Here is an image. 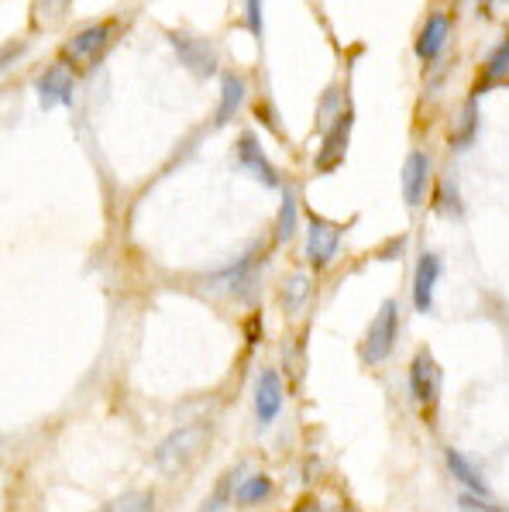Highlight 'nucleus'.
<instances>
[{
    "label": "nucleus",
    "mask_w": 509,
    "mask_h": 512,
    "mask_svg": "<svg viewBox=\"0 0 509 512\" xmlns=\"http://www.w3.org/2000/svg\"><path fill=\"white\" fill-rule=\"evenodd\" d=\"M396 334H399V306L396 299H386L375 313L372 327H368L365 341H362V358L368 365H382V361L393 354L396 348Z\"/></svg>",
    "instance_id": "f257e3e1"
},
{
    "label": "nucleus",
    "mask_w": 509,
    "mask_h": 512,
    "mask_svg": "<svg viewBox=\"0 0 509 512\" xmlns=\"http://www.w3.org/2000/svg\"><path fill=\"white\" fill-rule=\"evenodd\" d=\"M114 21H100V25H90L83 31H76L73 38L66 42V62L69 66H97L104 59L107 45H111V35H114Z\"/></svg>",
    "instance_id": "f03ea898"
},
{
    "label": "nucleus",
    "mask_w": 509,
    "mask_h": 512,
    "mask_svg": "<svg viewBox=\"0 0 509 512\" xmlns=\"http://www.w3.org/2000/svg\"><path fill=\"white\" fill-rule=\"evenodd\" d=\"M410 392H413V399L424 406V413L434 416L437 396H441V368L430 358V351H420L417 358L410 361Z\"/></svg>",
    "instance_id": "7ed1b4c3"
},
{
    "label": "nucleus",
    "mask_w": 509,
    "mask_h": 512,
    "mask_svg": "<svg viewBox=\"0 0 509 512\" xmlns=\"http://www.w3.org/2000/svg\"><path fill=\"white\" fill-rule=\"evenodd\" d=\"M203 437H207V427H183V430L169 433V437L162 440L159 451H155V464H159L162 471H179L193 454H197Z\"/></svg>",
    "instance_id": "20e7f679"
},
{
    "label": "nucleus",
    "mask_w": 509,
    "mask_h": 512,
    "mask_svg": "<svg viewBox=\"0 0 509 512\" xmlns=\"http://www.w3.org/2000/svg\"><path fill=\"white\" fill-rule=\"evenodd\" d=\"M169 45L176 49L179 62H183L190 73H197L200 80L214 76L217 69V55L210 49V42H203L197 35H186V31H169Z\"/></svg>",
    "instance_id": "39448f33"
},
{
    "label": "nucleus",
    "mask_w": 509,
    "mask_h": 512,
    "mask_svg": "<svg viewBox=\"0 0 509 512\" xmlns=\"http://www.w3.org/2000/svg\"><path fill=\"white\" fill-rule=\"evenodd\" d=\"M35 90H38L42 107H69V104H73L76 80H73V69H69V62H52V66L38 76Z\"/></svg>",
    "instance_id": "423d86ee"
},
{
    "label": "nucleus",
    "mask_w": 509,
    "mask_h": 512,
    "mask_svg": "<svg viewBox=\"0 0 509 512\" xmlns=\"http://www.w3.org/2000/svg\"><path fill=\"white\" fill-rule=\"evenodd\" d=\"M341 251V227L327 224L320 217L307 220V258L317 269H327V265L338 258Z\"/></svg>",
    "instance_id": "0eeeda50"
},
{
    "label": "nucleus",
    "mask_w": 509,
    "mask_h": 512,
    "mask_svg": "<svg viewBox=\"0 0 509 512\" xmlns=\"http://www.w3.org/2000/svg\"><path fill=\"white\" fill-rule=\"evenodd\" d=\"M286 403V392H283V378H279L276 368H265L255 382V416L262 427H269L272 420H279Z\"/></svg>",
    "instance_id": "6e6552de"
},
{
    "label": "nucleus",
    "mask_w": 509,
    "mask_h": 512,
    "mask_svg": "<svg viewBox=\"0 0 509 512\" xmlns=\"http://www.w3.org/2000/svg\"><path fill=\"white\" fill-rule=\"evenodd\" d=\"M351 124H355V114H351V107H344L331 121V128H327L324 145H320V155H317V169H324V172L338 169V162L344 159V148H348V138H351Z\"/></svg>",
    "instance_id": "1a4fd4ad"
},
{
    "label": "nucleus",
    "mask_w": 509,
    "mask_h": 512,
    "mask_svg": "<svg viewBox=\"0 0 509 512\" xmlns=\"http://www.w3.org/2000/svg\"><path fill=\"white\" fill-rule=\"evenodd\" d=\"M441 272H444V265L434 251H424V255L417 258V272H413V306H417V313H430Z\"/></svg>",
    "instance_id": "9d476101"
},
{
    "label": "nucleus",
    "mask_w": 509,
    "mask_h": 512,
    "mask_svg": "<svg viewBox=\"0 0 509 512\" xmlns=\"http://www.w3.org/2000/svg\"><path fill=\"white\" fill-rule=\"evenodd\" d=\"M238 162H241V169L252 172V176L262 186H279L276 169H272V162L265 159V152H262V145H258L255 135H241V141H238Z\"/></svg>",
    "instance_id": "9b49d317"
},
{
    "label": "nucleus",
    "mask_w": 509,
    "mask_h": 512,
    "mask_svg": "<svg viewBox=\"0 0 509 512\" xmlns=\"http://www.w3.org/2000/svg\"><path fill=\"white\" fill-rule=\"evenodd\" d=\"M427 183H430V159L424 152H410L406 155V165H403V200L406 207H417L427 193Z\"/></svg>",
    "instance_id": "f8f14e48"
},
{
    "label": "nucleus",
    "mask_w": 509,
    "mask_h": 512,
    "mask_svg": "<svg viewBox=\"0 0 509 512\" xmlns=\"http://www.w3.org/2000/svg\"><path fill=\"white\" fill-rule=\"evenodd\" d=\"M448 35H451L448 14H430L427 25L420 28V35H417V55L424 62H434L437 55L444 52V45H448Z\"/></svg>",
    "instance_id": "ddd939ff"
},
{
    "label": "nucleus",
    "mask_w": 509,
    "mask_h": 512,
    "mask_svg": "<svg viewBox=\"0 0 509 512\" xmlns=\"http://www.w3.org/2000/svg\"><path fill=\"white\" fill-rule=\"evenodd\" d=\"M444 461H448V471H451V478L454 482H461V488L465 492H472V495H479V499H489V485L482 482V475L475 471V464L472 461H465L458 451H444Z\"/></svg>",
    "instance_id": "4468645a"
},
{
    "label": "nucleus",
    "mask_w": 509,
    "mask_h": 512,
    "mask_svg": "<svg viewBox=\"0 0 509 512\" xmlns=\"http://www.w3.org/2000/svg\"><path fill=\"white\" fill-rule=\"evenodd\" d=\"M241 100H245V80H241V76H234V73H227L224 83H221V100H217V114H214L217 128H224V124L231 121L234 114H238Z\"/></svg>",
    "instance_id": "2eb2a0df"
},
{
    "label": "nucleus",
    "mask_w": 509,
    "mask_h": 512,
    "mask_svg": "<svg viewBox=\"0 0 509 512\" xmlns=\"http://www.w3.org/2000/svg\"><path fill=\"white\" fill-rule=\"evenodd\" d=\"M506 80H509V35L489 52V59H485V66H482V76H479V86L489 90V86L506 83Z\"/></svg>",
    "instance_id": "dca6fc26"
},
{
    "label": "nucleus",
    "mask_w": 509,
    "mask_h": 512,
    "mask_svg": "<svg viewBox=\"0 0 509 512\" xmlns=\"http://www.w3.org/2000/svg\"><path fill=\"white\" fill-rule=\"evenodd\" d=\"M269 499H272V478L269 475H252L234 488V502H238L241 509L262 506V502H269Z\"/></svg>",
    "instance_id": "f3484780"
},
{
    "label": "nucleus",
    "mask_w": 509,
    "mask_h": 512,
    "mask_svg": "<svg viewBox=\"0 0 509 512\" xmlns=\"http://www.w3.org/2000/svg\"><path fill=\"white\" fill-rule=\"evenodd\" d=\"M310 275H303V272H293L286 279V286H283V299H286V310L289 313H300L303 306H307V299H310Z\"/></svg>",
    "instance_id": "a211bd4d"
},
{
    "label": "nucleus",
    "mask_w": 509,
    "mask_h": 512,
    "mask_svg": "<svg viewBox=\"0 0 509 512\" xmlns=\"http://www.w3.org/2000/svg\"><path fill=\"white\" fill-rule=\"evenodd\" d=\"M152 509H155L152 492H124L114 502H107L100 512H152Z\"/></svg>",
    "instance_id": "6ab92c4d"
},
{
    "label": "nucleus",
    "mask_w": 509,
    "mask_h": 512,
    "mask_svg": "<svg viewBox=\"0 0 509 512\" xmlns=\"http://www.w3.org/2000/svg\"><path fill=\"white\" fill-rule=\"evenodd\" d=\"M300 210H296V196L283 189V203H279V224H276V238L279 241H289L296 234V224H300Z\"/></svg>",
    "instance_id": "aec40b11"
},
{
    "label": "nucleus",
    "mask_w": 509,
    "mask_h": 512,
    "mask_svg": "<svg viewBox=\"0 0 509 512\" xmlns=\"http://www.w3.org/2000/svg\"><path fill=\"white\" fill-rule=\"evenodd\" d=\"M475 124H479V114H475V104H465V114H461V128L454 135V145L465 148L468 141L475 138Z\"/></svg>",
    "instance_id": "412c9836"
},
{
    "label": "nucleus",
    "mask_w": 509,
    "mask_h": 512,
    "mask_svg": "<svg viewBox=\"0 0 509 512\" xmlns=\"http://www.w3.org/2000/svg\"><path fill=\"white\" fill-rule=\"evenodd\" d=\"M262 0H245V25L255 38H262Z\"/></svg>",
    "instance_id": "4be33fe9"
},
{
    "label": "nucleus",
    "mask_w": 509,
    "mask_h": 512,
    "mask_svg": "<svg viewBox=\"0 0 509 512\" xmlns=\"http://www.w3.org/2000/svg\"><path fill=\"white\" fill-rule=\"evenodd\" d=\"M231 482H234V471H231V475H224L221 482H217V492H214V499L207 502V509H203V512H217V509L224 506L227 499H231V495H234V492H231Z\"/></svg>",
    "instance_id": "5701e85b"
},
{
    "label": "nucleus",
    "mask_w": 509,
    "mask_h": 512,
    "mask_svg": "<svg viewBox=\"0 0 509 512\" xmlns=\"http://www.w3.org/2000/svg\"><path fill=\"white\" fill-rule=\"evenodd\" d=\"M293 512H324V509H320L317 499H307V502H300V506H296Z\"/></svg>",
    "instance_id": "b1692460"
}]
</instances>
